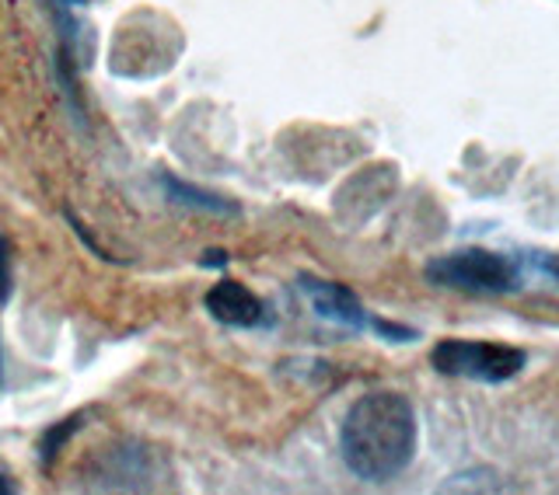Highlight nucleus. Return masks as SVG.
I'll return each mask as SVG.
<instances>
[{"instance_id": "0eeeda50", "label": "nucleus", "mask_w": 559, "mask_h": 495, "mask_svg": "<svg viewBox=\"0 0 559 495\" xmlns=\"http://www.w3.org/2000/svg\"><path fill=\"white\" fill-rule=\"evenodd\" d=\"M11 300V244L0 234V307Z\"/></svg>"}, {"instance_id": "6e6552de", "label": "nucleus", "mask_w": 559, "mask_h": 495, "mask_svg": "<svg viewBox=\"0 0 559 495\" xmlns=\"http://www.w3.org/2000/svg\"><path fill=\"white\" fill-rule=\"evenodd\" d=\"M0 384H4V352H0Z\"/></svg>"}, {"instance_id": "7ed1b4c3", "label": "nucleus", "mask_w": 559, "mask_h": 495, "mask_svg": "<svg viewBox=\"0 0 559 495\" xmlns=\"http://www.w3.org/2000/svg\"><path fill=\"white\" fill-rule=\"evenodd\" d=\"M430 363L444 377H468L483 384H503L524 370V352L497 342H472V339H444L430 352Z\"/></svg>"}, {"instance_id": "20e7f679", "label": "nucleus", "mask_w": 559, "mask_h": 495, "mask_svg": "<svg viewBox=\"0 0 559 495\" xmlns=\"http://www.w3.org/2000/svg\"><path fill=\"white\" fill-rule=\"evenodd\" d=\"M206 311L214 314L221 325H231V328L266 325V307H262V300L235 279H221L217 287H210Z\"/></svg>"}, {"instance_id": "423d86ee", "label": "nucleus", "mask_w": 559, "mask_h": 495, "mask_svg": "<svg viewBox=\"0 0 559 495\" xmlns=\"http://www.w3.org/2000/svg\"><path fill=\"white\" fill-rule=\"evenodd\" d=\"M165 189H168V196H171L175 203H186V206H197V209H210V214H235V206H231V203H224V200H217V196H206V192L192 189V185H182V182L165 179Z\"/></svg>"}, {"instance_id": "39448f33", "label": "nucleus", "mask_w": 559, "mask_h": 495, "mask_svg": "<svg viewBox=\"0 0 559 495\" xmlns=\"http://www.w3.org/2000/svg\"><path fill=\"white\" fill-rule=\"evenodd\" d=\"M301 290L308 293L311 307L319 311L325 322H336L343 328H367L371 325V317H367L364 304L349 293L346 287H340V282H325V279H301Z\"/></svg>"}, {"instance_id": "f257e3e1", "label": "nucleus", "mask_w": 559, "mask_h": 495, "mask_svg": "<svg viewBox=\"0 0 559 495\" xmlns=\"http://www.w3.org/2000/svg\"><path fill=\"white\" fill-rule=\"evenodd\" d=\"M346 468L360 482H389L416 454V412L395 391H371L346 412L340 430Z\"/></svg>"}, {"instance_id": "f03ea898", "label": "nucleus", "mask_w": 559, "mask_h": 495, "mask_svg": "<svg viewBox=\"0 0 559 495\" xmlns=\"http://www.w3.org/2000/svg\"><path fill=\"white\" fill-rule=\"evenodd\" d=\"M424 276L433 287L465 290V293H514L524 287L521 265L503 252L486 247H465V252L437 255L427 262Z\"/></svg>"}]
</instances>
